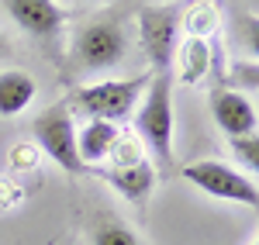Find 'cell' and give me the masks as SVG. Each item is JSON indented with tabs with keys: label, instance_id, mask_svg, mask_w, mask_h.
<instances>
[{
	"label": "cell",
	"instance_id": "15",
	"mask_svg": "<svg viewBox=\"0 0 259 245\" xmlns=\"http://www.w3.org/2000/svg\"><path fill=\"white\" fill-rule=\"evenodd\" d=\"M228 83H232V86H245V90H249V97H252V93H256V86H259V66H256V59L235 62V66L228 69Z\"/></svg>",
	"mask_w": 259,
	"mask_h": 245
},
{
	"label": "cell",
	"instance_id": "4",
	"mask_svg": "<svg viewBox=\"0 0 259 245\" xmlns=\"http://www.w3.org/2000/svg\"><path fill=\"white\" fill-rule=\"evenodd\" d=\"M128 56V31L121 21H94L73 41V59L87 73H107Z\"/></svg>",
	"mask_w": 259,
	"mask_h": 245
},
{
	"label": "cell",
	"instance_id": "10",
	"mask_svg": "<svg viewBox=\"0 0 259 245\" xmlns=\"http://www.w3.org/2000/svg\"><path fill=\"white\" fill-rule=\"evenodd\" d=\"M38 86L31 80V73L24 69H4L0 73V118H14L28 104L35 101Z\"/></svg>",
	"mask_w": 259,
	"mask_h": 245
},
{
	"label": "cell",
	"instance_id": "17",
	"mask_svg": "<svg viewBox=\"0 0 259 245\" xmlns=\"http://www.w3.org/2000/svg\"><path fill=\"white\" fill-rule=\"evenodd\" d=\"M0 48H4V41H0Z\"/></svg>",
	"mask_w": 259,
	"mask_h": 245
},
{
	"label": "cell",
	"instance_id": "13",
	"mask_svg": "<svg viewBox=\"0 0 259 245\" xmlns=\"http://www.w3.org/2000/svg\"><path fill=\"white\" fill-rule=\"evenodd\" d=\"M94 245H142L139 235L121 221H100L94 228Z\"/></svg>",
	"mask_w": 259,
	"mask_h": 245
},
{
	"label": "cell",
	"instance_id": "2",
	"mask_svg": "<svg viewBox=\"0 0 259 245\" xmlns=\"http://www.w3.org/2000/svg\"><path fill=\"white\" fill-rule=\"evenodd\" d=\"M149 86V76H132V80H100L90 86H80L73 93V107L87 114L90 121H111L118 124L121 118H128L135 111V104L142 101Z\"/></svg>",
	"mask_w": 259,
	"mask_h": 245
},
{
	"label": "cell",
	"instance_id": "16",
	"mask_svg": "<svg viewBox=\"0 0 259 245\" xmlns=\"http://www.w3.org/2000/svg\"><path fill=\"white\" fill-rule=\"evenodd\" d=\"M252 245H259V242H256V238H252Z\"/></svg>",
	"mask_w": 259,
	"mask_h": 245
},
{
	"label": "cell",
	"instance_id": "5",
	"mask_svg": "<svg viewBox=\"0 0 259 245\" xmlns=\"http://www.w3.org/2000/svg\"><path fill=\"white\" fill-rule=\"evenodd\" d=\"M183 180H190L200 193H207L214 201H232V204H245V207L259 204L256 180L218 163V159H197V163L183 166Z\"/></svg>",
	"mask_w": 259,
	"mask_h": 245
},
{
	"label": "cell",
	"instance_id": "12",
	"mask_svg": "<svg viewBox=\"0 0 259 245\" xmlns=\"http://www.w3.org/2000/svg\"><path fill=\"white\" fill-rule=\"evenodd\" d=\"M118 124L111 121H87L83 131L76 135V152H80L83 166L87 163H100L104 156H111V149L118 142Z\"/></svg>",
	"mask_w": 259,
	"mask_h": 245
},
{
	"label": "cell",
	"instance_id": "11",
	"mask_svg": "<svg viewBox=\"0 0 259 245\" xmlns=\"http://www.w3.org/2000/svg\"><path fill=\"white\" fill-rule=\"evenodd\" d=\"M211 59H214V48L200 38V35H187L183 41H177L173 62L180 66V80L183 83H197L200 76L207 73Z\"/></svg>",
	"mask_w": 259,
	"mask_h": 245
},
{
	"label": "cell",
	"instance_id": "9",
	"mask_svg": "<svg viewBox=\"0 0 259 245\" xmlns=\"http://www.w3.org/2000/svg\"><path fill=\"white\" fill-rule=\"evenodd\" d=\"M100 180L118 190L124 201L132 204H145L152 186H156V166L145 163V159H135V163H124V166H111V169H97Z\"/></svg>",
	"mask_w": 259,
	"mask_h": 245
},
{
	"label": "cell",
	"instance_id": "6",
	"mask_svg": "<svg viewBox=\"0 0 259 245\" xmlns=\"http://www.w3.org/2000/svg\"><path fill=\"white\" fill-rule=\"evenodd\" d=\"M180 11L177 7H142L139 11V41L145 48L156 73H169L173 52H177Z\"/></svg>",
	"mask_w": 259,
	"mask_h": 245
},
{
	"label": "cell",
	"instance_id": "8",
	"mask_svg": "<svg viewBox=\"0 0 259 245\" xmlns=\"http://www.w3.org/2000/svg\"><path fill=\"white\" fill-rule=\"evenodd\" d=\"M11 21L31 38H56L62 28V11L56 0H4Z\"/></svg>",
	"mask_w": 259,
	"mask_h": 245
},
{
	"label": "cell",
	"instance_id": "7",
	"mask_svg": "<svg viewBox=\"0 0 259 245\" xmlns=\"http://www.w3.org/2000/svg\"><path fill=\"white\" fill-rule=\"evenodd\" d=\"M211 118L228 138H242V135H256V104L245 97L242 90H214L211 93Z\"/></svg>",
	"mask_w": 259,
	"mask_h": 245
},
{
	"label": "cell",
	"instance_id": "14",
	"mask_svg": "<svg viewBox=\"0 0 259 245\" xmlns=\"http://www.w3.org/2000/svg\"><path fill=\"white\" fill-rule=\"evenodd\" d=\"M232 156L239 159V166L249 169V176L259 169V135H242V138H228Z\"/></svg>",
	"mask_w": 259,
	"mask_h": 245
},
{
	"label": "cell",
	"instance_id": "1",
	"mask_svg": "<svg viewBox=\"0 0 259 245\" xmlns=\"http://www.w3.org/2000/svg\"><path fill=\"white\" fill-rule=\"evenodd\" d=\"M135 131L162 173L173 169V73H152L139 101Z\"/></svg>",
	"mask_w": 259,
	"mask_h": 245
},
{
	"label": "cell",
	"instance_id": "3",
	"mask_svg": "<svg viewBox=\"0 0 259 245\" xmlns=\"http://www.w3.org/2000/svg\"><path fill=\"white\" fill-rule=\"evenodd\" d=\"M35 138H38L41 152L59 166V169H66L69 176H76V173L87 169L80 152H76V121H73L69 101L52 104V107H45L38 118H35Z\"/></svg>",
	"mask_w": 259,
	"mask_h": 245
}]
</instances>
